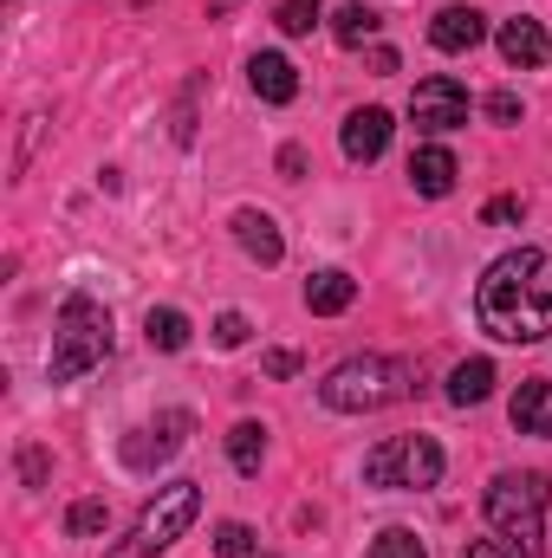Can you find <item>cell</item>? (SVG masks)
Wrapping results in <instances>:
<instances>
[{
    "mask_svg": "<svg viewBox=\"0 0 552 558\" xmlns=\"http://www.w3.org/2000/svg\"><path fill=\"white\" fill-rule=\"evenodd\" d=\"M475 312L494 338L507 344H533L552 331V260L540 247H514L501 254L481 286H475Z\"/></svg>",
    "mask_w": 552,
    "mask_h": 558,
    "instance_id": "6da1fadb",
    "label": "cell"
},
{
    "mask_svg": "<svg viewBox=\"0 0 552 558\" xmlns=\"http://www.w3.org/2000/svg\"><path fill=\"white\" fill-rule=\"evenodd\" d=\"M416 390V364L410 357H384V351H364V357H345L325 371L319 384V403L338 410V416H371V410H391Z\"/></svg>",
    "mask_w": 552,
    "mask_h": 558,
    "instance_id": "7a4b0ae2",
    "label": "cell"
},
{
    "mask_svg": "<svg viewBox=\"0 0 552 558\" xmlns=\"http://www.w3.org/2000/svg\"><path fill=\"white\" fill-rule=\"evenodd\" d=\"M111 357V312L92 299V292H65L59 318H52V357H46V377L52 384H72L85 371H98Z\"/></svg>",
    "mask_w": 552,
    "mask_h": 558,
    "instance_id": "3957f363",
    "label": "cell"
},
{
    "mask_svg": "<svg viewBox=\"0 0 552 558\" xmlns=\"http://www.w3.org/2000/svg\"><path fill=\"white\" fill-rule=\"evenodd\" d=\"M547 500H552L547 474H494L488 481V526L520 558H540V546H547Z\"/></svg>",
    "mask_w": 552,
    "mask_h": 558,
    "instance_id": "277c9868",
    "label": "cell"
},
{
    "mask_svg": "<svg viewBox=\"0 0 552 558\" xmlns=\"http://www.w3.org/2000/svg\"><path fill=\"white\" fill-rule=\"evenodd\" d=\"M195 513H202V487H195V481H176V487H163V494L143 507L137 526H131L105 558H156V553H169V546L195 526Z\"/></svg>",
    "mask_w": 552,
    "mask_h": 558,
    "instance_id": "5b68a950",
    "label": "cell"
},
{
    "mask_svg": "<svg viewBox=\"0 0 552 558\" xmlns=\"http://www.w3.org/2000/svg\"><path fill=\"white\" fill-rule=\"evenodd\" d=\"M364 481L371 487H391V494H422L442 481V448L435 435H391L364 454Z\"/></svg>",
    "mask_w": 552,
    "mask_h": 558,
    "instance_id": "8992f818",
    "label": "cell"
},
{
    "mask_svg": "<svg viewBox=\"0 0 552 558\" xmlns=\"http://www.w3.org/2000/svg\"><path fill=\"white\" fill-rule=\"evenodd\" d=\"M410 118H416V131H429V137L461 131V124H468V92H461L448 72H435V78H422V85H416Z\"/></svg>",
    "mask_w": 552,
    "mask_h": 558,
    "instance_id": "52a82bcc",
    "label": "cell"
},
{
    "mask_svg": "<svg viewBox=\"0 0 552 558\" xmlns=\"http://www.w3.org/2000/svg\"><path fill=\"white\" fill-rule=\"evenodd\" d=\"M195 428V416L189 410H163L156 422H143L137 435H124V468H137V474H149V468H163L176 448H182V435Z\"/></svg>",
    "mask_w": 552,
    "mask_h": 558,
    "instance_id": "ba28073f",
    "label": "cell"
},
{
    "mask_svg": "<svg viewBox=\"0 0 552 558\" xmlns=\"http://www.w3.org/2000/svg\"><path fill=\"white\" fill-rule=\"evenodd\" d=\"M488 39V20L475 13V7H442L435 20H429V46L435 52H475Z\"/></svg>",
    "mask_w": 552,
    "mask_h": 558,
    "instance_id": "9c48e42d",
    "label": "cell"
},
{
    "mask_svg": "<svg viewBox=\"0 0 552 558\" xmlns=\"http://www.w3.org/2000/svg\"><path fill=\"white\" fill-rule=\"evenodd\" d=\"M384 149H391V111L364 105V111L345 118V156H351V162H377Z\"/></svg>",
    "mask_w": 552,
    "mask_h": 558,
    "instance_id": "30bf717a",
    "label": "cell"
},
{
    "mask_svg": "<svg viewBox=\"0 0 552 558\" xmlns=\"http://www.w3.org/2000/svg\"><path fill=\"white\" fill-rule=\"evenodd\" d=\"M501 59H507V65H520V72L547 65V59H552L547 26H540V20H527V13H520V20H507V26H501Z\"/></svg>",
    "mask_w": 552,
    "mask_h": 558,
    "instance_id": "8fae6325",
    "label": "cell"
},
{
    "mask_svg": "<svg viewBox=\"0 0 552 558\" xmlns=\"http://www.w3.org/2000/svg\"><path fill=\"white\" fill-rule=\"evenodd\" d=\"M248 85H254V98H267V105H292V98H299V72H292V59H279V52H254V59H248Z\"/></svg>",
    "mask_w": 552,
    "mask_h": 558,
    "instance_id": "7c38bea8",
    "label": "cell"
},
{
    "mask_svg": "<svg viewBox=\"0 0 552 558\" xmlns=\"http://www.w3.org/2000/svg\"><path fill=\"white\" fill-rule=\"evenodd\" d=\"M455 175H461V162H455L442 143H429V149H416L410 156V189L416 195H429V202H442V195L455 189Z\"/></svg>",
    "mask_w": 552,
    "mask_h": 558,
    "instance_id": "4fadbf2b",
    "label": "cell"
},
{
    "mask_svg": "<svg viewBox=\"0 0 552 558\" xmlns=\"http://www.w3.org/2000/svg\"><path fill=\"white\" fill-rule=\"evenodd\" d=\"M235 234H241V247H248L261 267H274L279 254H286V241H279L274 215H261V208H241V215H235Z\"/></svg>",
    "mask_w": 552,
    "mask_h": 558,
    "instance_id": "5bb4252c",
    "label": "cell"
},
{
    "mask_svg": "<svg viewBox=\"0 0 552 558\" xmlns=\"http://www.w3.org/2000/svg\"><path fill=\"white\" fill-rule=\"evenodd\" d=\"M358 299V279L345 274V267H325V274H312L305 279V305L319 312V318H332V312H345Z\"/></svg>",
    "mask_w": 552,
    "mask_h": 558,
    "instance_id": "9a60e30c",
    "label": "cell"
},
{
    "mask_svg": "<svg viewBox=\"0 0 552 558\" xmlns=\"http://www.w3.org/2000/svg\"><path fill=\"white\" fill-rule=\"evenodd\" d=\"M488 390H494V364H488V357H468V364L448 371V403H455V410L488 403Z\"/></svg>",
    "mask_w": 552,
    "mask_h": 558,
    "instance_id": "2e32d148",
    "label": "cell"
},
{
    "mask_svg": "<svg viewBox=\"0 0 552 558\" xmlns=\"http://www.w3.org/2000/svg\"><path fill=\"white\" fill-rule=\"evenodd\" d=\"M514 428L520 435H552V384H520L514 390Z\"/></svg>",
    "mask_w": 552,
    "mask_h": 558,
    "instance_id": "e0dca14e",
    "label": "cell"
},
{
    "mask_svg": "<svg viewBox=\"0 0 552 558\" xmlns=\"http://www.w3.org/2000/svg\"><path fill=\"white\" fill-rule=\"evenodd\" d=\"M228 461H235L241 474H261V461H267V428H261V422H235V428H228Z\"/></svg>",
    "mask_w": 552,
    "mask_h": 558,
    "instance_id": "ac0fdd59",
    "label": "cell"
},
{
    "mask_svg": "<svg viewBox=\"0 0 552 558\" xmlns=\"http://www.w3.org/2000/svg\"><path fill=\"white\" fill-rule=\"evenodd\" d=\"M143 338H149V351H182V344H189V318H182L176 305H156V312L143 318Z\"/></svg>",
    "mask_w": 552,
    "mask_h": 558,
    "instance_id": "d6986e66",
    "label": "cell"
},
{
    "mask_svg": "<svg viewBox=\"0 0 552 558\" xmlns=\"http://www.w3.org/2000/svg\"><path fill=\"white\" fill-rule=\"evenodd\" d=\"M377 26H384V20H377V7L351 0V7H338V20H332V39H338V46H364Z\"/></svg>",
    "mask_w": 552,
    "mask_h": 558,
    "instance_id": "ffe728a7",
    "label": "cell"
},
{
    "mask_svg": "<svg viewBox=\"0 0 552 558\" xmlns=\"http://www.w3.org/2000/svg\"><path fill=\"white\" fill-rule=\"evenodd\" d=\"M319 20H325V7H319V0H279V13H274V26H279V33H292V39H305Z\"/></svg>",
    "mask_w": 552,
    "mask_h": 558,
    "instance_id": "44dd1931",
    "label": "cell"
},
{
    "mask_svg": "<svg viewBox=\"0 0 552 558\" xmlns=\"http://www.w3.org/2000/svg\"><path fill=\"white\" fill-rule=\"evenodd\" d=\"M215 553L221 558H274L261 539H254V526H241V520H228V526L215 533Z\"/></svg>",
    "mask_w": 552,
    "mask_h": 558,
    "instance_id": "7402d4cb",
    "label": "cell"
},
{
    "mask_svg": "<svg viewBox=\"0 0 552 558\" xmlns=\"http://www.w3.org/2000/svg\"><path fill=\"white\" fill-rule=\"evenodd\" d=\"M105 520H111L105 500H79V507L65 513V533H72V539H92V533H105Z\"/></svg>",
    "mask_w": 552,
    "mask_h": 558,
    "instance_id": "603a6c76",
    "label": "cell"
},
{
    "mask_svg": "<svg viewBox=\"0 0 552 558\" xmlns=\"http://www.w3.org/2000/svg\"><path fill=\"white\" fill-rule=\"evenodd\" d=\"M371 558H429V553H422V539H416L410 526H391V533H377Z\"/></svg>",
    "mask_w": 552,
    "mask_h": 558,
    "instance_id": "cb8c5ba5",
    "label": "cell"
},
{
    "mask_svg": "<svg viewBox=\"0 0 552 558\" xmlns=\"http://www.w3.org/2000/svg\"><path fill=\"white\" fill-rule=\"evenodd\" d=\"M520 215H527V202H520V195H494V202L481 208V221H488V228H507V221H520Z\"/></svg>",
    "mask_w": 552,
    "mask_h": 558,
    "instance_id": "d4e9b609",
    "label": "cell"
},
{
    "mask_svg": "<svg viewBox=\"0 0 552 558\" xmlns=\"http://www.w3.org/2000/svg\"><path fill=\"white\" fill-rule=\"evenodd\" d=\"M248 331H254V325H248L241 312H221V318H215V344H221V351H235V344H248Z\"/></svg>",
    "mask_w": 552,
    "mask_h": 558,
    "instance_id": "484cf974",
    "label": "cell"
},
{
    "mask_svg": "<svg viewBox=\"0 0 552 558\" xmlns=\"http://www.w3.org/2000/svg\"><path fill=\"white\" fill-rule=\"evenodd\" d=\"M488 118H494V124H520V98H514V92H494V98H488Z\"/></svg>",
    "mask_w": 552,
    "mask_h": 558,
    "instance_id": "4316f807",
    "label": "cell"
},
{
    "mask_svg": "<svg viewBox=\"0 0 552 558\" xmlns=\"http://www.w3.org/2000/svg\"><path fill=\"white\" fill-rule=\"evenodd\" d=\"M461 558H520V553H514L507 539H475V546H468Z\"/></svg>",
    "mask_w": 552,
    "mask_h": 558,
    "instance_id": "83f0119b",
    "label": "cell"
},
{
    "mask_svg": "<svg viewBox=\"0 0 552 558\" xmlns=\"http://www.w3.org/2000/svg\"><path fill=\"white\" fill-rule=\"evenodd\" d=\"M299 371V351H267V377H292Z\"/></svg>",
    "mask_w": 552,
    "mask_h": 558,
    "instance_id": "f1b7e54d",
    "label": "cell"
},
{
    "mask_svg": "<svg viewBox=\"0 0 552 558\" xmlns=\"http://www.w3.org/2000/svg\"><path fill=\"white\" fill-rule=\"evenodd\" d=\"M371 72H377V78H384V72H397V52H391V46H377V52H371Z\"/></svg>",
    "mask_w": 552,
    "mask_h": 558,
    "instance_id": "f546056e",
    "label": "cell"
},
{
    "mask_svg": "<svg viewBox=\"0 0 552 558\" xmlns=\"http://www.w3.org/2000/svg\"><path fill=\"white\" fill-rule=\"evenodd\" d=\"M305 169V149H279V175H299Z\"/></svg>",
    "mask_w": 552,
    "mask_h": 558,
    "instance_id": "4dcf8cb0",
    "label": "cell"
},
{
    "mask_svg": "<svg viewBox=\"0 0 552 558\" xmlns=\"http://www.w3.org/2000/svg\"><path fill=\"white\" fill-rule=\"evenodd\" d=\"M235 7H241V0H215V13H235Z\"/></svg>",
    "mask_w": 552,
    "mask_h": 558,
    "instance_id": "1f68e13d",
    "label": "cell"
}]
</instances>
